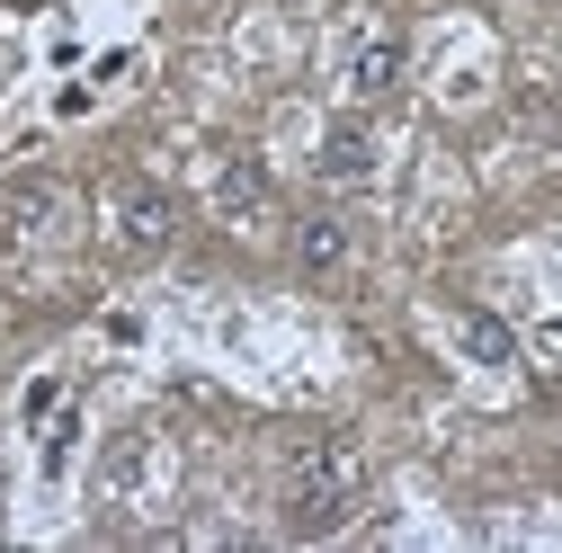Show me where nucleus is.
<instances>
[{
	"label": "nucleus",
	"mask_w": 562,
	"mask_h": 553,
	"mask_svg": "<svg viewBox=\"0 0 562 553\" xmlns=\"http://www.w3.org/2000/svg\"><path fill=\"white\" fill-rule=\"evenodd\" d=\"M456 349H464L473 366H518V339L491 321V313H456Z\"/></svg>",
	"instance_id": "obj_5"
},
{
	"label": "nucleus",
	"mask_w": 562,
	"mask_h": 553,
	"mask_svg": "<svg viewBox=\"0 0 562 553\" xmlns=\"http://www.w3.org/2000/svg\"><path fill=\"white\" fill-rule=\"evenodd\" d=\"M170 233H179V205H170L153 179H125V188H116V241H125V250H161Z\"/></svg>",
	"instance_id": "obj_2"
},
{
	"label": "nucleus",
	"mask_w": 562,
	"mask_h": 553,
	"mask_svg": "<svg viewBox=\"0 0 562 553\" xmlns=\"http://www.w3.org/2000/svg\"><path fill=\"white\" fill-rule=\"evenodd\" d=\"M313 170H322L330 188H367V179H375V134H367L358 116H339V125L322 134V153H313Z\"/></svg>",
	"instance_id": "obj_3"
},
{
	"label": "nucleus",
	"mask_w": 562,
	"mask_h": 553,
	"mask_svg": "<svg viewBox=\"0 0 562 553\" xmlns=\"http://www.w3.org/2000/svg\"><path fill=\"white\" fill-rule=\"evenodd\" d=\"M348 509H358V455L313 438L286 464V527L295 535H330V527H348Z\"/></svg>",
	"instance_id": "obj_1"
},
{
	"label": "nucleus",
	"mask_w": 562,
	"mask_h": 553,
	"mask_svg": "<svg viewBox=\"0 0 562 553\" xmlns=\"http://www.w3.org/2000/svg\"><path fill=\"white\" fill-rule=\"evenodd\" d=\"M402 81V45L393 36H358V45H348V90H358V99H384Z\"/></svg>",
	"instance_id": "obj_4"
},
{
	"label": "nucleus",
	"mask_w": 562,
	"mask_h": 553,
	"mask_svg": "<svg viewBox=\"0 0 562 553\" xmlns=\"http://www.w3.org/2000/svg\"><path fill=\"white\" fill-rule=\"evenodd\" d=\"M295 250H304V268H313V276H330V268H348V224L313 215V224L295 233Z\"/></svg>",
	"instance_id": "obj_6"
},
{
	"label": "nucleus",
	"mask_w": 562,
	"mask_h": 553,
	"mask_svg": "<svg viewBox=\"0 0 562 553\" xmlns=\"http://www.w3.org/2000/svg\"><path fill=\"white\" fill-rule=\"evenodd\" d=\"M215 196H224V215H233V224H250V215H268V179H259L250 161H233Z\"/></svg>",
	"instance_id": "obj_7"
}]
</instances>
